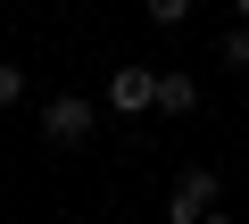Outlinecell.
<instances>
[{"label": "cell", "instance_id": "9c48e42d", "mask_svg": "<svg viewBox=\"0 0 249 224\" xmlns=\"http://www.w3.org/2000/svg\"><path fill=\"white\" fill-rule=\"evenodd\" d=\"M232 17H241V25H249V0H232Z\"/></svg>", "mask_w": 249, "mask_h": 224}, {"label": "cell", "instance_id": "7a4b0ae2", "mask_svg": "<svg viewBox=\"0 0 249 224\" xmlns=\"http://www.w3.org/2000/svg\"><path fill=\"white\" fill-rule=\"evenodd\" d=\"M224 199V183H216V166H175V183H166V224H199L208 207Z\"/></svg>", "mask_w": 249, "mask_h": 224}, {"label": "cell", "instance_id": "3957f363", "mask_svg": "<svg viewBox=\"0 0 249 224\" xmlns=\"http://www.w3.org/2000/svg\"><path fill=\"white\" fill-rule=\"evenodd\" d=\"M100 108H108V117H150V108H158V67H116L100 83Z\"/></svg>", "mask_w": 249, "mask_h": 224}, {"label": "cell", "instance_id": "30bf717a", "mask_svg": "<svg viewBox=\"0 0 249 224\" xmlns=\"http://www.w3.org/2000/svg\"><path fill=\"white\" fill-rule=\"evenodd\" d=\"M67 224H91V216H67Z\"/></svg>", "mask_w": 249, "mask_h": 224}, {"label": "cell", "instance_id": "ba28073f", "mask_svg": "<svg viewBox=\"0 0 249 224\" xmlns=\"http://www.w3.org/2000/svg\"><path fill=\"white\" fill-rule=\"evenodd\" d=\"M199 224H232V216H224V207H208V216H199Z\"/></svg>", "mask_w": 249, "mask_h": 224}, {"label": "cell", "instance_id": "52a82bcc", "mask_svg": "<svg viewBox=\"0 0 249 224\" xmlns=\"http://www.w3.org/2000/svg\"><path fill=\"white\" fill-rule=\"evenodd\" d=\"M142 9H150V25H183V17H191V0H142Z\"/></svg>", "mask_w": 249, "mask_h": 224}, {"label": "cell", "instance_id": "8992f818", "mask_svg": "<svg viewBox=\"0 0 249 224\" xmlns=\"http://www.w3.org/2000/svg\"><path fill=\"white\" fill-rule=\"evenodd\" d=\"M17 100H25V67H17V58H0V108H17Z\"/></svg>", "mask_w": 249, "mask_h": 224}, {"label": "cell", "instance_id": "6da1fadb", "mask_svg": "<svg viewBox=\"0 0 249 224\" xmlns=\"http://www.w3.org/2000/svg\"><path fill=\"white\" fill-rule=\"evenodd\" d=\"M91 133H100V100L91 91H50L42 100V141L50 150H83Z\"/></svg>", "mask_w": 249, "mask_h": 224}, {"label": "cell", "instance_id": "277c9868", "mask_svg": "<svg viewBox=\"0 0 249 224\" xmlns=\"http://www.w3.org/2000/svg\"><path fill=\"white\" fill-rule=\"evenodd\" d=\"M191 108H199V75L166 67V75H158V117H191Z\"/></svg>", "mask_w": 249, "mask_h": 224}, {"label": "cell", "instance_id": "5b68a950", "mask_svg": "<svg viewBox=\"0 0 249 224\" xmlns=\"http://www.w3.org/2000/svg\"><path fill=\"white\" fill-rule=\"evenodd\" d=\"M216 58H224L232 75H249V25H224V34H216Z\"/></svg>", "mask_w": 249, "mask_h": 224}]
</instances>
